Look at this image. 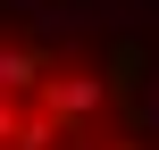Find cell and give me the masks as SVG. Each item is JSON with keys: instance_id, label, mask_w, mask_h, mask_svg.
I'll return each mask as SVG.
<instances>
[{"instance_id": "obj_1", "label": "cell", "mask_w": 159, "mask_h": 150, "mask_svg": "<svg viewBox=\"0 0 159 150\" xmlns=\"http://www.w3.org/2000/svg\"><path fill=\"white\" fill-rule=\"evenodd\" d=\"M109 100V84H92V75H59L50 84V117H92Z\"/></svg>"}, {"instance_id": "obj_2", "label": "cell", "mask_w": 159, "mask_h": 150, "mask_svg": "<svg viewBox=\"0 0 159 150\" xmlns=\"http://www.w3.org/2000/svg\"><path fill=\"white\" fill-rule=\"evenodd\" d=\"M42 84V50H0V92H25Z\"/></svg>"}, {"instance_id": "obj_3", "label": "cell", "mask_w": 159, "mask_h": 150, "mask_svg": "<svg viewBox=\"0 0 159 150\" xmlns=\"http://www.w3.org/2000/svg\"><path fill=\"white\" fill-rule=\"evenodd\" d=\"M8 134H17V117H8V100H0V142H8Z\"/></svg>"}, {"instance_id": "obj_4", "label": "cell", "mask_w": 159, "mask_h": 150, "mask_svg": "<svg viewBox=\"0 0 159 150\" xmlns=\"http://www.w3.org/2000/svg\"><path fill=\"white\" fill-rule=\"evenodd\" d=\"M117 150H126V142H117Z\"/></svg>"}]
</instances>
